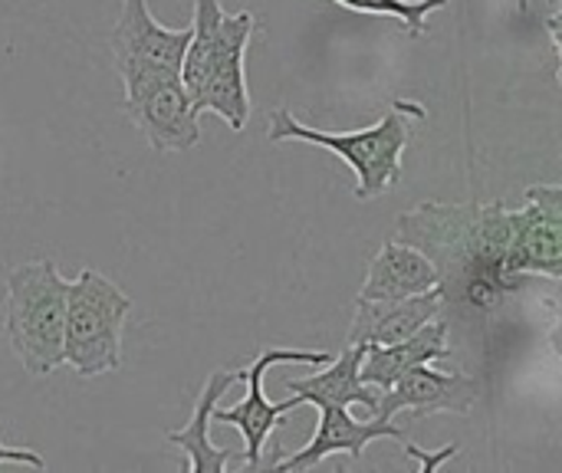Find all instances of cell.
Returning a JSON list of instances; mask_svg holds the SVG:
<instances>
[{
  "mask_svg": "<svg viewBox=\"0 0 562 473\" xmlns=\"http://www.w3.org/2000/svg\"><path fill=\"white\" fill-rule=\"evenodd\" d=\"M379 438H392V441H405V431L395 425V421H382V418H372V421H359L352 418L349 408H339V405H319V425L310 438L306 448H300L293 458L273 464L277 473L286 471H313L319 468L326 458H336V454H349L352 461H359L366 454V448Z\"/></svg>",
  "mask_w": 562,
  "mask_h": 473,
  "instance_id": "cell-11",
  "label": "cell"
},
{
  "mask_svg": "<svg viewBox=\"0 0 562 473\" xmlns=\"http://www.w3.org/2000/svg\"><path fill=\"white\" fill-rule=\"evenodd\" d=\"M237 382H240V372H234V369H217V372L204 382L201 395L194 398L191 421H188L181 431H171V435H168V444H171V448H181V451L188 454V464H184L188 471H227V461H231L234 454L224 451V448H214V441H211V412H214V405H221V398L227 395V388L237 385Z\"/></svg>",
  "mask_w": 562,
  "mask_h": 473,
  "instance_id": "cell-16",
  "label": "cell"
},
{
  "mask_svg": "<svg viewBox=\"0 0 562 473\" xmlns=\"http://www.w3.org/2000/svg\"><path fill=\"white\" fill-rule=\"evenodd\" d=\"M402 451L408 454V458H415L418 461V471L422 473H431V471H438L445 461H451L454 454H458V444H448L441 454H428V451H422V448H415L412 441H402Z\"/></svg>",
  "mask_w": 562,
  "mask_h": 473,
  "instance_id": "cell-18",
  "label": "cell"
},
{
  "mask_svg": "<svg viewBox=\"0 0 562 473\" xmlns=\"http://www.w3.org/2000/svg\"><path fill=\"white\" fill-rule=\"evenodd\" d=\"M441 286L438 267L405 240H385L369 263L359 300H405Z\"/></svg>",
  "mask_w": 562,
  "mask_h": 473,
  "instance_id": "cell-14",
  "label": "cell"
},
{
  "mask_svg": "<svg viewBox=\"0 0 562 473\" xmlns=\"http://www.w3.org/2000/svg\"><path fill=\"white\" fill-rule=\"evenodd\" d=\"M451 349H448V319L435 316L431 323H425L418 333L398 339V342H389V346H366V356H362V382L375 392H385L392 388L408 369L415 365H431V362H441L448 359Z\"/></svg>",
  "mask_w": 562,
  "mask_h": 473,
  "instance_id": "cell-13",
  "label": "cell"
},
{
  "mask_svg": "<svg viewBox=\"0 0 562 473\" xmlns=\"http://www.w3.org/2000/svg\"><path fill=\"white\" fill-rule=\"evenodd\" d=\"M3 464H23V468H36V471L46 468V461H43L40 454L20 451V448H7V444L0 441V468H3Z\"/></svg>",
  "mask_w": 562,
  "mask_h": 473,
  "instance_id": "cell-19",
  "label": "cell"
},
{
  "mask_svg": "<svg viewBox=\"0 0 562 473\" xmlns=\"http://www.w3.org/2000/svg\"><path fill=\"white\" fill-rule=\"evenodd\" d=\"M257 30V16L250 10L240 13H224L207 53V69H204V86L194 102V112H214L221 115L231 132H240L250 115V92H247V46Z\"/></svg>",
  "mask_w": 562,
  "mask_h": 473,
  "instance_id": "cell-6",
  "label": "cell"
},
{
  "mask_svg": "<svg viewBox=\"0 0 562 473\" xmlns=\"http://www.w3.org/2000/svg\"><path fill=\"white\" fill-rule=\"evenodd\" d=\"M477 402V382L464 372H438L428 365L408 369L392 388L379 392V408L375 418L395 421L402 412L408 418H425L438 412H454L468 415Z\"/></svg>",
  "mask_w": 562,
  "mask_h": 473,
  "instance_id": "cell-10",
  "label": "cell"
},
{
  "mask_svg": "<svg viewBox=\"0 0 562 473\" xmlns=\"http://www.w3.org/2000/svg\"><path fill=\"white\" fill-rule=\"evenodd\" d=\"M398 240L418 247L441 277V293H458L474 309H491L504 293L520 290L507 277L510 211L491 204H441L428 201L398 217Z\"/></svg>",
  "mask_w": 562,
  "mask_h": 473,
  "instance_id": "cell-1",
  "label": "cell"
},
{
  "mask_svg": "<svg viewBox=\"0 0 562 473\" xmlns=\"http://www.w3.org/2000/svg\"><path fill=\"white\" fill-rule=\"evenodd\" d=\"M109 43L122 82L142 76H178L184 49L191 43V26H161L145 0H122V13L115 20Z\"/></svg>",
  "mask_w": 562,
  "mask_h": 473,
  "instance_id": "cell-9",
  "label": "cell"
},
{
  "mask_svg": "<svg viewBox=\"0 0 562 473\" xmlns=\"http://www.w3.org/2000/svg\"><path fill=\"white\" fill-rule=\"evenodd\" d=\"M132 300L102 273L82 270L66 280V323H63V365L79 379H95L122 365V329Z\"/></svg>",
  "mask_w": 562,
  "mask_h": 473,
  "instance_id": "cell-4",
  "label": "cell"
},
{
  "mask_svg": "<svg viewBox=\"0 0 562 473\" xmlns=\"http://www.w3.org/2000/svg\"><path fill=\"white\" fill-rule=\"evenodd\" d=\"M125 115L155 151H191L201 142L198 112L181 76L125 79Z\"/></svg>",
  "mask_w": 562,
  "mask_h": 473,
  "instance_id": "cell-8",
  "label": "cell"
},
{
  "mask_svg": "<svg viewBox=\"0 0 562 473\" xmlns=\"http://www.w3.org/2000/svg\"><path fill=\"white\" fill-rule=\"evenodd\" d=\"M339 7H349L356 13H369V16H392L402 23V30L408 36H425L428 33V16L435 10H445L451 0H333Z\"/></svg>",
  "mask_w": 562,
  "mask_h": 473,
  "instance_id": "cell-17",
  "label": "cell"
},
{
  "mask_svg": "<svg viewBox=\"0 0 562 473\" xmlns=\"http://www.w3.org/2000/svg\"><path fill=\"white\" fill-rule=\"evenodd\" d=\"M445 293L441 286L405 296V300H356V319L349 329V346H389L412 333H418L425 323L441 316Z\"/></svg>",
  "mask_w": 562,
  "mask_h": 473,
  "instance_id": "cell-12",
  "label": "cell"
},
{
  "mask_svg": "<svg viewBox=\"0 0 562 473\" xmlns=\"http://www.w3.org/2000/svg\"><path fill=\"white\" fill-rule=\"evenodd\" d=\"M507 277L524 286L527 277L562 273V188L537 184L527 191L524 207L510 211V247H507Z\"/></svg>",
  "mask_w": 562,
  "mask_h": 473,
  "instance_id": "cell-7",
  "label": "cell"
},
{
  "mask_svg": "<svg viewBox=\"0 0 562 473\" xmlns=\"http://www.w3.org/2000/svg\"><path fill=\"white\" fill-rule=\"evenodd\" d=\"M428 112L418 102L395 99L392 109L369 128L359 132H323L303 125L290 109L270 115V142H310L329 148L356 171V198L372 201L389 194L402 181V155L412 142V122H422Z\"/></svg>",
  "mask_w": 562,
  "mask_h": 473,
  "instance_id": "cell-2",
  "label": "cell"
},
{
  "mask_svg": "<svg viewBox=\"0 0 562 473\" xmlns=\"http://www.w3.org/2000/svg\"><path fill=\"white\" fill-rule=\"evenodd\" d=\"M66 280L53 260H30L7 273L3 336L30 375L63 365Z\"/></svg>",
  "mask_w": 562,
  "mask_h": 473,
  "instance_id": "cell-3",
  "label": "cell"
},
{
  "mask_svg": "<svg viewBox=\"0 0 562 473\" xmlns=\"http://www.w3.org/2000/svg\"><path fill=\"white\" fill-rule=\"evenodd\" d=\"M333 356L329 352H313V349H267L260 352L247 369H240V382H247V398L237 402L234 408L214 405L211 425H231L244 435L247 444V468H260L267 438L277 425H283V415L293 408H303L300 395H290L286 402H270L263 392V379L273 365H326Z\"/></svg>",
  "mask_w": 562,
  "mask_h": 473,
  "instance_id": "cell-5",
  "label": "cell"
},
{
  "mask_svg": "<svg viewBox=\"0 0 562 473\" xmlns=\"http://www.w3.org/2000/svg\"><path fill=\"white\" fill-rule=\"evenodd\" d=\"M362 356H366V346H349L342 349L339 359H329L323 372L310 375V379H290L286 382V392L300 395L303 405H339V408H352V405H362L369 412L379 408V392L369 388L359 375L362 369Z\"/></svg>",
  "mask_w": 562,
  "mask_h": 473,
  "instance_id": "cell-15",
  "label": "cell"
},
{
  "mask_svg": "<svg viewBox=\"0 0 562 473\" xmlns=\"http://www.w3.org/2000/svg\"><path fill=\"white\" fill-rule=\"evenodd\" d=\"M547 7H550V16H547V30H550V36H553V49H557V56H560V10H562V0H547Z\"/></svg>",
  "mask_w": 562,
  "mask_h": 473,
  "instance_id": "cell-20",
  "label": "cell"
}]
</instances>
